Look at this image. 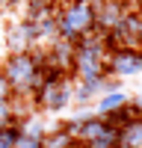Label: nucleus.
Returning a JSON list of instances; mask_svg holds the SVG:
<instances>
[{
	"label": "nucleus",
	"instance_id": "obj_10",
	"mask_svg": "<svg viewBox=\"0 0 142 148\" xmlns=\"http://www.w3.org/2000/svg\"><path fill=\"white\" fill-rule=\"evenodd\" d=\"M106 130H110V125H106V121H104L101 116H89V119L80 125V130H77V139H80V142H92V139L104 136Z\"/></svg>",
	"mask_w": 142,
	"mask_h": 148
},
{
	"label": "nucleus",
	"instance_id": "obj_16",
	"mask_svg": "<svg viewBox=\"0 0 142 148\" xmlns=\"http://www.w3.org/2000/svg\"><path fill=\"white\" fill-rule=\"evenodd\" d=\"M12 119H18L15 116V104H12V101H0V127L9 125Z\"/></svg>",
	"mask_w": 142,
	"mask_h": 148
},
{
	"label": "nucleus",
	"instance_id": "obj_15",
	"mask_svg": "<svg viewBox=\"0 0 142 148\" xmlns=\"http://www.w3.org/2000/svg\"><path fill=\"white\" fill-rule=\"evenodd\" d=\"M71 142H74V136H68L65 130L53 127V130H47V133H44V139H42V148H68Z\"/></svg>",
	"mask_w": 142,
	"mask_h": 148
},
{
	"label": "nucleus",
	"instance_id": "obj_11",
	"mask_svg": "<svg viewBox=\"0 0 142 148\" xmlns=\"http://www.w3.org/2000/svg\"><path fill=\"white\" fill-rule=\"evenodd\" d=\"M139 116V110L133 107V104H122V107H118V110H113V113H106L104 116V121H106V125H110V127H115V130H122L124 125H130V121H133Z\"/></svg>",
	"mask_w": 142,
	"mask_h": 148
},
{
	"label": "nucleus",
	"instance_id": "obj_2",
	"mask_svg": "<svg viewBox=\"0 0 142 148\" xmlns=\"http://www.w3.org/2000/svg\"><path fill=\"white\" fill-rule=\"evenodd\" d=\"M59 24V39L65 42H80L83 36L95 33V18H98V3L92 0H68L62 9L53 12Z\"/></svg>",
	"mask_w": 142,
	"mask_h": 148
},
{
	"label": "nucleus",
	"instance_id": "obj_13",
	"mask_svg": "<svg viewBox=\"0 0 142 148\" xmlns=\"http://www.w3.org/2000/svg\"><path fill=\"white\" fill-rule=\"evenodd\" d=\"M44 133H47V125L42 119H24L21 121V136H27V139H44Z\"/></svg>",
	"mask_w": 142,
	"mask_h": 148
},
{
	"label": "nucleus",
	"instance_id": "obj_1",
	"mask_svg": "<svg viewBox=\"0 0 142 148\" xmlns=\"http://www.w3.org/2000/svg\"><path fill=\"white\" fill-rule=\"evenodd\" d=\"M47 62V51L42 47H33V51H24V53H9L6 62H3V77L12 86V98L18 95H33L39 89V68Z\"/></svg>",
	"mask_w": 142,
	"mask_h": 148
},
{
	"label": "nucleus",
	"instance_id": "obj_6",
	"mask_svg": "<svg viewBox=\"0 0 142 148\" xmlns=\"http://www.w3.org/2000/svg\"><path fill=\"white\" fill-rule=\"evenodd\" d=\"M33 104L39 110H47V113H59L71 104V80L59 83V86H39L33 92Z\"/></svg>",
	"mask_w": 142,
	"mask_h": 148
},
{
	"label": "nucleus",
	"instance_id": "obj_4",
	"mask_svg": "<svg viewBox=\"0 0 142 148\" xmlns=\"http://www.w3.org/2000/svg\"><path fill=\"white\" fill-rule=\"evenodd\" d=\"M142 71V47H118L104 59V77H130Z\"/></svg>",
	"mask_w": 142,
	"mask_h": 148
},
{
	"label": "nucleus",
	"instance_id": "obj_8",
	"mask_svg": "<svg viewBox=\"0 0 142 148\" xmlns=\"http://www.w3.org/2000/svg\"><path fill=\"white\" fill-rule=\"evenodd\" d=\"M124 3H118V0H106V3L98 9V18H95V33H104V30H113L118 21L124 15Z\"/></svg>",
	"mask_w": 142,
	"mask_h": 148
},
{
	"label": "nucleus",
	"instance_id": "obj_18",
	"mask_svg": "<svg viewBox=\"0 0 142 148\" xmlns=\"http://www.w3.org/2000/svg\"><path fill=\"white\" fill-rule=\"evenodd\" d=\"M0 101H12V86L3 77V71H0Z\"/></svg>",
	"mask_w": 142,
	"mask_h": 148
},
{
	"label": "nucleus",
	"instance_id": "obj_24",
	"mask_svg": "<svg viewBox=\"0 0 142 148\" xmlns=\"http://www.w3.org/2000/svg\"><path fill=\"white\" fill-rule=\"evenodd\" d=\"M39 148H42V145H39Z\"/></svg>",
	"mask_w": 142,
	"mask_h": 148
},
{
	"label": "nucleus",
	"instance_id": "obj_12",
	"mask_svg": "<svg viewBox=\"0 0 142 148\" xmlns=\"http://www.w3.org/2000/svg\"><path fill=\"white\" fill-rule=\"evenodd\" d=\"M122 104H127V95L118 89V92H106V95H101V101L95 104V116H106V113H113V110H118Z\"/></svg>",
	"mask_w": 142,
	"mask_h": 148
},
{
	"label": "nucleus",
	"instance_id": "obj_17",
	"mask_svg": "<svg viewBox=\"0 0 142 148\" xmlns=\"http://www.w3.org/2000/svg\"><path fill=\"white\" fill-rule=\"evenodd\" d=\"M118 89H122V80H118V77H101V95L118 92Z\"/></svg>",
	"mask_w": 142,
	"mask_h": 148
},
{
	"label": "nucleus",
	"instance_id": "obj_23",
	"mask_svg": "<svg viewBox=\"0 0 142 148\" xmlns=\"http://www.w3.org/2000/svg\"><path fill=\"white\" fill-rule=\"evenodd\" d=\"M0 3H9V0H0Z\"/></svg>",
	"mask_w": 142,
	"mask_h": 148
},
{
	"label": "nucleus",
	"instance_id": "obj_14",
	"mask_svg": "<svg viewBox=\"0 0 142 148\" xmlns=\"http://www.w3.org/2000/svg\"><path fill=\"white\" fill-rule=\"evenodd\" d=\"M39 24V39L51 45L53 39H59V24H56V15H44L42 21H36Z\"/></svg>",
	"mask_w": 142,
	"mask_h": 148
},
{
	"label": "nucleus",
	"instance_id": "obj_22",
	"mask_svg": "<svg viewBox=\"0 0 142 148\" xmlns=\"http://www.w3.org/2000/svg\"><path fill=\"white\" fill-rule=\"evenodd\" d=\"M136 12H139V27H142V9H136Z\"/></svg>",
	"mask_w": 142,
	"mask_h": 148
},
{
	"label": "nucleus",
	"instance_id": "obj_20",
	"mask_svg": "<svg viewBox=\"0 0 142 148\" xmlns=\"http://www.w3.org/2000/svg\"><path fill=\"white\" fill-rule=\"evenodd\" d=\"M68 148H86V142H80V139H74V142H71Z\"/></svg>",
	"mask_w": 142,
	"mask_h": 148
},
{
	"label": "nucleus",
	"instance_id": "obj_19",
	"mask_svg": "<svg viewBox=\"0 0 142 148\" xmlns=\"http://www.w3.org/2000/svg\"><path fill=\"white\" fill-rule=\"evenodd\" d=\"M130 104H133V107L139 110V116H142V92H139V95H136V98H133V101H130Z\"/></svg>",
	"mask_w": 142,
	"mask_h": 148
},
{
	"label": "nucleus",
	"instance_id": "obj_7",
	"mask_svg": "<svg viewBox=\"0 0 142 148\" xmlns=\"http://www.w3.org/2000/svg\"><path fill=\"white\" fill-rule=\"evenodd\" d=\"M47 62L71 74V68H74V45L65 39H53L51 47H47Z\"/></svg>",
	"mask_w": 142,
	"mask_h": 148
},
{
	"label": "nucleus",
	"instance_id": "obj_9",
	"mask_svg": "<svg viewBox=\"0 0 142 148\" xmlns=\"http://www.w3.org/2000/svg\"><path fill=\"white\" fill-rule=\"evenodd\" d=\"M118 148H142V116L118 130Z\"/></svg>",
	"mask_w": 142,
	"mask_h": 148
},
{
	"label": "nucleus",
	"instance_id": "obj_5",
	"mask_svg": "<svg viewBox=\"0 0 142 148\" xmlns=\"http://www.w3.org/2000/svg\"><path fill=\"white\" fill-rule=\"evenodd\" d=\"M39 24L30 21V18H21L15 27L6 33V45H9V53H24V51H33L39 47Z\"/></svg>",
	"mask_w": 142,
	"mask_h": 148
},
{
	"label": "nucleus",
	"instance_id": "obj_3",
	"mask_svg": "<svg viewBox=\"0 0 142 148\" xmlns=\"http://www.w3.org/2000/svg\"><path fill=\"white\" fill-rule=\"evenodd\" d=\"M104 59H106V51L101 45V36L98 33L83 36L80 42H74V68H71V77H80V80L104 77Z\"/></svg>",
	"mask_w": 142,
	"mask_h": 148
},
{
	"label": "nucleus",
	"instance_id": "obj_21",
	"mask_svg": "<svg viewBox=\"0 0 142 148\" xmlns=\"http://www.w3.org/2000/svg\"><path fill=\"white\" fill-rule=\"evenodd\" d=\"M27 3H51V0H27Z\"/></svg>",
	"mask_w": 142,
	"mask_h": 148
}]
</instances>
